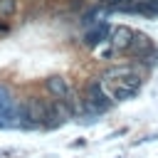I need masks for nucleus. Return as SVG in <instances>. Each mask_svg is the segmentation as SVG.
<instances>
[{"label": "nucleus", "mask_w": 158, "mask_h": 158, "mask_svg": "<svg viewBox=\"0 0 158 158\" xmlns=\"http://www.w3.org/2000/svg\"><path fill=\"white\" fill-rule=\"evenodd\" d=\"M151 49H153V42H151L143 32H133V42H131L128 52H133V54L143 57V54H146V52H151Z\"/></svg>", "instance_id": "4"}, {"label": "nucleus", "mask_w": 158, "mask_h": 158, "mask_svg": "<svg viewBox=\"0 0 158 158\" xmlns=\"http://www.w3.org/2000/svg\"><path fill=\"white\" fill-rule=\"evenodd\" d=\"M109 42H111V47H114L116 52H128V47H131V42H133V30L126 27V25H118V27L109 35Z\"/></svg>", "instance_id": "3"}, {"label": "nucleus", "mask_w": 158, "mask_h": 158, "mask_svg": "<svg viewBox=\"0 0 158 158\" xmlns=\"http://www.w3.org/2000/svg\"><path fill=\"white\" fill-rule=\"evenodd\" d=\"M17 7H20L17 0H0V17H12V15H17Z\"/></svg>", "instance_id": "6"}, {"label": "nucleus", "mask_w": 158, "mask_h": 158, "mask_svg": "<svg viewBox=\"0 0 158 158\" xmlns=\"http://www.w3.org/2000/svg\"><path fill=\"white\" fill-rule=\"evenodd\" d=\"M81 101H84V109L91 111V114H104V111H109V109L114 106V99L109 96V91L104 89V84H101L99 79H91V81L86 84Z\"/></svg>", "instance_id": "2"}, {"label": "nucleus", "mask_w": 158, "mask_h": 158, "mask_svg": "<svg viewBox=\"0 0 158 158\" xmlns=\"http://www.w3.org/2000/svg\"><path fill=\"white\" fill-rule=\"evenodd\" d=\"M106 2H111L114 7H118V5H123V2H133V0H106Z\"/></svg>", "instance_id": "7"}, {"label": "nucleus", "mask_w": 158, "mask_h": 158, "mask_svg": "<svg viewBox=\"0 0 158 158\" xmlns=\"http://www.w3.org/2000/svg\"><path fill=\"white\" fill-rule=\"evenodd\" d=\"M101 84L114 101H126L141 89V74L133 64H111L101 72Z\"/></svg>", "instance_id": "1"}, {"label": "nucleus", "mask_w": 158, "mask_h": 158, "mask_svg": "<svg viewBox=\"0 0 158 158\" xmlns=\"http://www.w3.org/2000/svg\"><path fill=\"white\" fill-rule=\"evenodd\" d=\"M106 32H109L106 25H96L94 30H89V32L84 35V44H86V47H96V44H101V42L106 40Z\"/></svg>", "instance_id": "5"}]
</instances>
